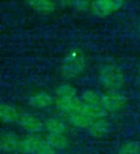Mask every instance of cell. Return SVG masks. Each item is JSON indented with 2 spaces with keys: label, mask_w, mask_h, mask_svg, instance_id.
<instances>
[{
  "label": "cell",
  "mask_w": 140,
  "mask_h": 154,
  "mask_svg": "<svg viewBox=\"0 0 140 154\" xmlns=\"http://www.w3.org/2000/svg\"><path fill=\"white\" fill-rule=\"evenodd\" d=\"M69 122L74 125V126L81 128V129H88L89 126L94 122L93 119H91L89 116L85 114L84 112H76L68 115Z\"/></svg>",
  "instance_id": "obj_10"
},
{
  "label": "cell",
  "mask_w": 140,
  "mask_h": 154,
  "mask_svg": "<svg viewBox=\"0 0 140 154\" xmlns=\"http://www.w3.org/2000/svg\"><path fill=\"white\" fill-rule=\"evenodd\" d=\"M46 141L55 149H66L69 146L68 139L64 136V134L49 133L46 137Z\"/></svg>",
  "instance_id": "obj_14"
},
{
  "label": "cell",
  "mask_w": 140,
  "mask_h": 154,
  "mask_svg": "<svg viewBox=\"0 0 140 154\" xmlns=\"http://www.w3.org/2000/svg\"><path fill=\"white\" fill-rule=\"evenodd\" d=\"M17 122L23 129H25L29 133L40 132L43 127V123L40 120L29 113H23L19 115Z\"/></svg>",
  "instance_id": "obj_6"
},
{
  "label": "cell",
  "mask_w": 140,
  "mask_h": 154,
  "mask_svg": "<svg viewBox=\"0 0 140 154\" xmlns=\"http://www.w3.org/2000/svg\"><path fill=\"white\" fill-rule=\"evenodd\" d=\"M85 67V61L80 52H73L67 56L61 66V73L67 78H74L80 75Z\"/></svg>",
  "instance_id": "obj_2"
},
{
  "label": "cell",
  "mask_w": 140,
  "mask_h": 154,
  "mask_svg": "<svg viewBox=\"0 0 140 154\" xmlns=\"http://www.w3.org/2000/svg\"><path fill=\"white\" fill-rule=\"evenodd\" d=\"M36 154H56V149L46 140H42L37 149Z\"/></svg>",
  "instance_id": "obj_21"
},
{
  "label": "cell",
  "mask_w": 140,
  "mask_h": 154,
  "mask_svg": "<svg viewBox=\"0 0 140 154\" xmlns=\"http://www.w3.org/2000/svg\"><path fill=\"white\" fill-rule=\"evenodd\" d=\"M29 104L37 109H45L53 104V97L48 93L41 91L32 95L29 99Z\"/></svg>",
  "instance_id": "obj_9"
},
{
  "label": "cell",
  "mask_w": 140,
  "mask_h": 154,
  "mask_svg": "<svg viewBox=\"0 0 140 154\" xmlns=\"http://www.w3.org/2000/svg\"><path fill=\"white\" fill-rule=\"evenodd\" d=\"M66 5L75 7L79 11H86L90 6V0H61Z\"/></svg>",
  "instance_id": "obj_20"
},
{
  "label": "cell",
  "mask_w": 140,
  "mask_h": 154,
  "mask_svg": "<svg viewBox=\"0 0 140 154\" xmlns=\"http://www.w3.org/2000/svg\"><path fill=\"white\" fill-rule=\"evenodd\" d=\"M118 154H140V143L136 141L125 143L119 148Z\"/></svg>",
  "instance_id": "obj_19"
},
{
  "label": "cell",
  "mask_w": 140,
  "mask_h": 154,
  "mask_svg": "<svg viewBox=\"0 0 140 154\" xmlns=\"http://www.w3.org/2000/svg\"><path fill=\"white\" fill-rule=\"evenodd\" d=\"M126 96L118 91H109L102 96V106L107 112H117L126 105Z\"/></svg>",
  "instance_id": "obj_4"
},
{
  "label": "cell",
  "mask_w": 140,
  "mask_h": 154,
  "mask_svg": "<svg viewBox=\"0 0 140 154\" xmlns=\"http://www.w3.org/2000/svg\"><path fill=\"white\" fill-rule=\"evenodd\" d=\"M99 81L109 91H118L124 86L125 76L123 71L118 66L107 65L101 69Z\"/></svg>",
  "instance_id": "obj_1"
},
{
  "label": "cell",
  "mask_w": 140,
  "mask_h": 154,
  "mask_svg": "<svg viewBox=\"0 0 140 154\" xmlns=\"http://www.w3.org/2000/svg\"><path fill=\"white\" fill-rule=\"evenodd\" d=\"M125 0H94L91 4L93 13L99 17H106L117 12Z\"/></svg>",
  "instance_id": "obj_3"
},
{
  "label": "cell",
  "mask_w": 140,
  "mask_h": 154,
  "mask_svg": "<svg viewBox=\"0 0 140 154\" xmlns=\"http://www.w3.org/2000/svg\"><path fill=\"white\" fill-rule=\"evenodd\" d=\"M56 105L59 110L67 115L80 112L84 106V102L82 99H79L77 96L75 97H68V98H56Z\"/></svg>",
  "instance_id": "obj_5"
},
{
  "label": "cell",
  "mask_w": 140,
  "mask_h": 154,
  "mask_svg": "<svg viewBox=\"0 0 140 154\" xmlns=\"http://www.w3.org/2000/svg\"><path fill=\"white\" fill-rule=\"evenodd\" d=\"M76 94H77L76 89L69 84H62L58 87L56 90L57 97H61V98L75 97Z\"/></svg>",
  "instance_id": "obj_18"
},
{
  "label": "cell",
  "mask_w": 140,
  "mask_h": 154,
  "mask_svg": "<svg viewBox=\"0 0 140 154\" xmlns=\"http://www.w3.org/2000/svg\"><path fill=\"white\" fill-rule=\"evenodd\" d=\"M27 3L41 14H51L56 10V4L53 0H26Z\"/></svg>",
  "instance_id": "obj_11"
},
{
  "label": "cell",
  "mask_w": 140,
  "mask_h": 154,
  "mask_svg": "<svg viewBox=\"0 0 140 154\" xmlns=\"http://www.w3.org/2000/svg\"><path fill=\"white\" fill-rule=\"evenodd\" d=\"M82 100L85 104L102 106V96H100L97 93L93 91H86L82 95Z\"/></svg>",
  "instance_id": "obj_17"
},
{
  "label": "cell",
  "mask_w": 140,
  "mask_h": 154,
  "mask_svg": "<svg viewBox=\"0 0 140 154\" xmlns=\"http://www.w3.org/2000/svg\"><path fill=\"white\" fill-rule=\"evenodd\" d=\"M19 115H20V113H18L16 108L12 105L2 103L1 106H0V118L5 123L17 122Z\"/></svg>",
  "instance_id": "obj_12"
},
{
  "label": "cell",
  "mask_w": 140,
  "mask_h": 154,
  "mask_svg": "<svg viewBox=\"0 0 140 154\" xmlns=\"http://www.w3.org/2000/svg\"><path fill=\"white\" fill-rule=\"evenodd\" d=\"M82 112H84L85 114H86L91 119H102L105 118L106 115H107V111H106L103 106H94V105H88L85 104L83 108H82Z\"/></svg>",
  "instance_id": "obj_16"
},
{
  "label": "cell",
  "mask_w": 140,
  "mask_h": 154,
  "mask_svg": "<svg viewBox=\"0 0 140 154\" xmlns=\"http://www.w3.org/2000/svg\"><path fill=\"white\" fill-rule=\"evenodd\" d=\"M139 71H140V67H139Z\"/></svg>",
  "instance_id": "obj_22"
},
{
  "label": "cell",
  "mask_w": 140,
  "mask_h": 154,
  "mask_svg": "<svg viewBox=\"0 0 140 154\" xmlns=\"http://www.w3.org/2000/svg\"><path fill=\"white\" fill-rule=\"evenodd\" d=\"M110 129V124L104 118L95 119L88 128V132L95 138H102L106 136Z\"/></svg>",
  "instance_id": "obj_8"
},
{
  "label": "cell",
  "mask_w": 140,
  "mask_h": 154,
  "mask_svg": "<svg viewBox=\"0 0 140 154\" xmlns=\"http://www.w3.org/2000/svg\"><path fill=\"white\" fill-rule=\"evenodd\" d=\"M21 140L13 133H3L0 140V147L4 152H13L20 149Z\"/></svg>",
  "instance_id": "obj_7"
},
{
  "label": "cell",
  "mask_w": 140,
  "mask_h": 154,
  "mask_svg": "<svg viewBox=\"0 0 140 154\" xmlns=\"http://www.w3.org/2000/svg\"><path fill=\"white\" fill-rule=\"evenodd\" d=\"M42 139L37 136H29L21 140L20 149L19 150L27 154H36V151L41 143Z\"/></svg>",
  "instance_id": "obj_13"
},
{
  "label": "cell",
  "mask_w": 140,
  "mask_h": 154,
  "mask_svg": "<svg viewBox=\"0 0 140 154\" xmlns=\"http://www.w3.org/2000/svg\"><path fill=\"white\" fill-rule=\"evenodd\" d=\"M44 126L49 133L64 134L66 132L65 123L59 119H55V118L48 119L44 123Z\"/></svg>",
  "instance_id": "obj_15"
}]
</instances>
